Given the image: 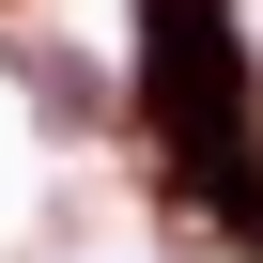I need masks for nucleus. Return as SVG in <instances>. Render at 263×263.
Here are the masks:
<instances>
[{
  "label": "nucleus",
  "mask_w": 263,
  "mask_h": 263,
  "mask_svg": "<svg viewBox=\"0 0 263 263\" xmlns=\"http://www.w3.org/2000/svg\"><path fill=\"white\" fill-rule=\"evenodd\" d=\"M140 93H155V155L232 201V232L263 248V124H248V16L232 0H140Z\"/></svg>",
  "instance_id": "obj_1"
}]
</instances>
